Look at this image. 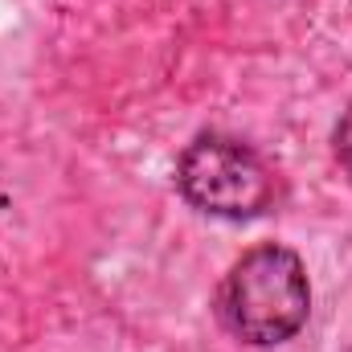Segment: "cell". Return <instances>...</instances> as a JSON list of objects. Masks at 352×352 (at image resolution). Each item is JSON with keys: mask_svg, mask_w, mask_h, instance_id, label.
<instances>
[{"mask_svg": "<svg viewBox=\"0 0 352 352\" xmlns=\"http://www.w3.org/2000/svg\"><path fill=\"white\" fill-rule=\"evenodd\" d=\"M221 324L246 344H283L291 340L311 311V287L295 250L258 246L230 266L217 295Z\"/></svg>", "mask_w": 352, "mask_h": 352, "instance_id": "cell-1", "label": "cell"}, {"mask_svg": "<svg viewBox=\"0 0 352 352\" xmlns=\"http://www.w3.org/2000/svg\"><path fill=\"white\" fill-rule=\"evenodd\" d=\"M176 184L188 205L213 217H258L274 201V176L242 140L197 135L176 164Z\"/></svg>", "mask_w": 352, "mask_h": 352, "instance_id": "cell-2", "label": "cell"}, {"mask_svg": "<svg viewBox=\"0 0 352 352\" xmlns=\"http://www.w3.org/2000/svg\"><path fill=\"white\" fill-rule=\"evenodd\" d=\"M336 156L344 160V168H352V111L344 115V123L336 127Z\"/></svg>", "mask_w": 352, "mask_h": 352, "instance_id": "cell-3", "label": "cell"}]
</instances>
